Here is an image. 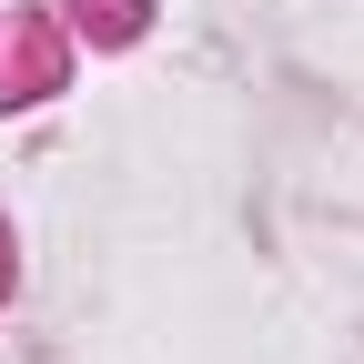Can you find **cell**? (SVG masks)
I'll list each match as a JSON object with an SVG mask.
<instances>
[{
	"label": "cell",
	"instance_id": "1",
	"mask_svg": "<svg viewBox=\"0 0 364 364\" xmlns=\"http://www.w3.org/2000/svg\"><path fill=\"white\" fill-rule=\"evenodd\" d=\"M51 81H61V41L21 21L11 51H0V102H31V91H51Z\"/></svg>",
	"mask_w": 364,
	"mask_h": 364
},
{
	"label": "cell",
	"instance_id": "2",
	"mask_svg": "<svg viewBox=\"0 0 364 364\" xmlns=\"http://www.w3.org/2000/svg\"><path fill=\"white\" fill-rule=\"evenodd\" d=\"M0 273H11V263H0Z\"/></svg>",
	"mask_w": 364,
	"mask_h": 364
}]
</instances>
